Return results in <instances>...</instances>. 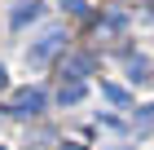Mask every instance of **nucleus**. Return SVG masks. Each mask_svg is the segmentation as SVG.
I'll use <instances>...</instances> for the list:
<instances>
[{
    "label": "nucleus",
    "mask_w": 154,
    "mask_h": 150,
    "mask_svg": "<svg viewBox=\"0 0 154 150\" xmlns=\"http://www.w3.org/2000/svg\"><path fill=\"white\" fill-rule=\"evenodd\" d=\"M62 49H66V31H62V27H53V31H44L35 44H31L26 62H31V66H44V62L53 58V53H62Z\"/></svg>",
    "instance_id": "f257e3e1"
},
{
    "label": "nucleus",
    "mask_w": 154,
    "mask_h": 150,
    "mask_svg": "<svg viewBox=\"0 0 154 150\" xmlns=\"http://www.w3.org/2000/svg\"><path fill=\"white\" fill-rule=\"evenodd\" d=\"M44 88H22V93H13L9 97V106H5V110H9V115H40V110H44Z\"/></svg>",
    "instance_id": "f03ea898"
},
{
    "label": "nucleus",
    "mask_w": 154,
    "mask_h": 150,
    "mask_svg": "<svg viewBox=\"0 0 154 150\" xmlns=\"http://www.w3.org/2000/svg\"><path fill=\"white\" fill-rule=\"evenodd\" d=\"M84 75H93V53H75V58H66V62H62V80L84 84Z\"/></svg>",
    "instance_id": "7ed1b4c3"
},
{
    "label": "nucleus",
    "mask_w": 154,
    "mask_h": 150,
    "mask_svg": "<svg viewBox=\"0 0 154 150\" xmlns=\"http://www.w3.org/2000/svg\"><path fill=\"white\" fill-rule=\"evenodd\" d=\"M40 13H44V5H40V0H22V5L13 9V27H26V22H35Z\"/></svg>",
    "instance_id": "20e7f679"
},
{
    "label": "nucleus",
    "mask_w": 154,
    "mask_h": 150,
    "mask_svg": "<svg viewBox=\"0 0 154 150\" xmlns=\"http://www.w3.org/2000/svg\"><path fill=\"white\" fill-rule=\"evenodd\" d=\"M145 71H150V62H145L141 53H137V58H128V80H150Z\"/></svg>",
    "instance_id": "39448f33"
},
{
    "label": "nucleus",
    "mask_w": 154,
    "mask_h": 150,
    "mask_svg": "<svg viewBox=\"0 0 154 150\" xmlns=\"http://www.w3.org/2000/svg\"><path fill=\"white\" fill-rule=\"evenodd\" d=\"M101 93H106V97H110L115 106H123V102H128V93L119 88V84H101Z\"/></svg>",
    "instance_id": "423d86ee"
},
{
    "label": "nucleus",
    "mask_w": 154,
    "mask_h": 150,
    "mask_svg": "<svg viewBox=\"0 0 154 150\" xmlns=\"http://www.w3.org/2000/svg\"><path fill=\"white\" fill-rule=\"evenodd\" d=\"M84 97V84H62V102H79Z\"/></svg>",
    "instance_id": "0eeeda50"
},
{
    "label": "nucleus",
    "mask_w": 154,
    "mask_h": 150,
    "mask_svg": "<svg viewBox=\"0 0 154 150\" xmlns=\"http://www.w3.org/2000/svg\"><path fill=\"white\" fill-rule=\"evenodd\" d=\"M66 9H71V13H84V0H66Z\"/></svg>",
    "instance_id": "6e6552de"
},
{
    "label": "nucleus",
    "mask_w": 154,
    "mask_h": 150,
    "mask_svg": "<svg viewBox=\"0 0 154 150\" xmlns=\"http://www.w3.org/2000/svg\"><path fill=\"white\" fill-rule=\"evenodd\" d=\"M62 150H84V146H79V141H66V146H62Z\"/></svg>",
    "instance_id": "1a4fd4ad"
},
{
    "label": "nucleus",
    "mask_w": 154,
    "mask_h": 150,
    "mask_svg": "<svg viewBox=\"0 0 154 150\" xmlns=\"http://www.w3.org/2000/svg\"><path fill=\"white\" fill-rule=\"evenodd\" d=\"M5 84H9V75H5V66H0V88H5Z\"/></svg>",
    "instance_id": "9d476101"
},
{
    "label": "nucleus",
    "mask_w": 154,
    "mask_h": 150,
    "mask_svg": "<svg viewBox=\"0 0 154 150\" xmlns=\"http://www.w3.org/2000/svg\"><path fill=\"white\" fill-rule=\"evenodd\" d=\"M0 150H5V146H0Z\"/></svg>",
    "instance_id": "9b49d317"
}]
</instances>
